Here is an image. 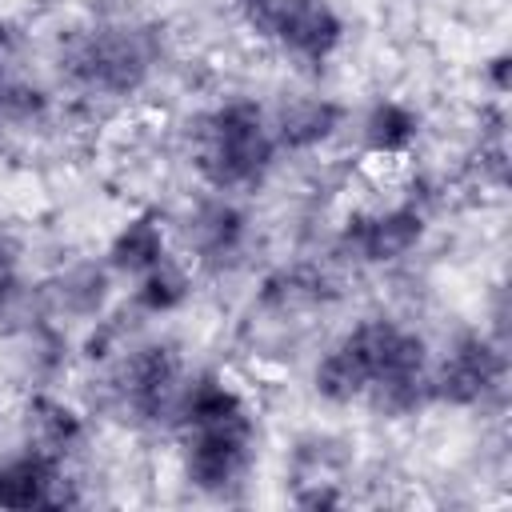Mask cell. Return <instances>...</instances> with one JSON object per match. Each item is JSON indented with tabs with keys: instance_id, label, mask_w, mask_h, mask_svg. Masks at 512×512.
I'll return each mask as SVG.
<instances>
[{
	"instance_id": "18",
	"label": "cell",
	"mask_w": 512,
	"mask_h": 512,
	"mask_svg": "<svg viewBox=\"0 0 512 512\" xmlns=\"http://www.w3.org/2000/svg\"><path fill=\"white\" fill-rule=\"evenodd\" d=\"M16 284H20V256H16V244L0 236V308L16 296Z\"/></svg>"
},
{
	"instance_id": "6",
	"label": "cell",
	"mask_w": 512,
	"mask_h": 512,
	"mask_svg": "<svg viewBox=\"0 0 512 512\" xmlns=\"http://www.w3.org/2000/svg\"><path fill=\"white\" fill-rule=\"evenodd\" d=\"M180 392H184V368L168 344L132 348V356L120 364L116 396L140 420H176Z\"/></svg>"
},
{
	"instance_id": "5",
	"label": "cell",
	"mask_w": 512,
	"mask_h": 512,
	"mask_svg": "<svg viewBox=\"0 0 512 512\" xmlns=\"http://www.w3.org/2000/svg\"><path fill=\"white\" fill-rule=\"evenodd\" d=\"M508 376L504 344L484 332H460L436 364H428V396L452 408L488 404Z\"/></svg>"
},
{
	"instance_id": "16",
	"label": "cell",
	"mask_w": 512,
	"mask_h": 512,
	"mask_svg": "<svg viewBox=\"0 0 512 512\" xmlns=\"http://www.w3.org/2000/svg\"><path fill=\"white\" fill-rule=\"evenodd\" d=\"M108 296V272L100 264H76L56 280V300L72 316H96Z\"/></svg>"
},
{
	"instance_id": "4",
	"label": "cell",
	"mask_w": 512,
	"mask_h": 512,
	"mask_svg": "<svg viewBox=\"0 0 512 512\" xmlns=\"http://www.w3.org/2000/svg\"><path fill=\"white\" fill-rule=\"evenodd\" d=\"M180 432H184V476L192 480V488H200L208 496H224L228 488H236L248 476V468L256 460L252 408H240L220 420L188 424Z\"/></svg>"
},
{
	"instance_id": "11",
	"label": "cell",
	"mask_w": 512,
	"mask_h": 512,
	"mask_svg": "<svg viewBox=\"0 0 512 512\" xmlns=\"http://www.w3.org/2000/svg\"><path fill=\"white\" fill-rule=\"evenodd\" d=\"M416 140H420V112L396 96H380L360 120V144L380 160L408 156Z\"/></svg>"
},
{
	"instance_id": "19",
	"label": "cell",
	"mask_w": 512,
	"mask_h": 512,
	"mask_svg": "<svg viewBox=\"0 0 512 512\" xmlns=\"http://www.w3.org/2000/svg\"><path fill=\"white\" fill-rule=\"evenodd\" d=\"M484 80H488V88L496 96H504L512 88V56L508 52H492L488 64H484Z\"/></svg>"
},
{
	"instance_id": "3",
	"label": "cell",
	"mask_w": 512,
	"mask_h": 512,
	"mask_svg": "<svg viewBox=\"0 0 512 512\" xmlns=\"http://www.w3.org/2000/svg\"><path fill=\"white\" fill-rule=\"evenodd\" d=\"M156 48L144 28L132 24H100L72 40L68 48V76L96 96H132L144 88L152 72Z\"/></svg>"
},
{
	"instance_id": "13",
	"label": "cell",
	"mask_w": 512,
	"mask_h": 512,
	"mask_svg": "<svg viewBox=\"0 0 512 512\" xmlns=\"http://www.w3.org/2000/svg\"><path fill=\"white\" fill-rule=\"evenodd\" d=\"M164 256H168V236H164V224L156 212L128 216L108 240V268L120 276H132V280L152 272Z\"/></svg>"
},
{
	"instance_id": "17",
	"label": "cell",
	"mask_w": 512,
	"mask_h": 512,
	"mask_svg": "<svg viewBox=\"0 0 512 512\" xmlns=\"http://www.w3.org/2000/svg\"><path fill=\"white\" fill-rule=\"evenodd\" d=\"M232 8H236V16H240L256 36H264V40H268L280 0H232Z\"/></svg>"
},
{
	"instance_id": "9",
	"label": "cell",
	"mask_w": 512,
	"mask_h": 512,
	"mask_svg": "<svg viewBox=\"0 0 512 512\" xmlns=\"http://www.w3.org/2000/svg\"><path fill=\"white\" fill-rule=\"evenodd\" d=\"M76 504L68 492L64 460L48 452H20L0 464V508H64Z\"/></svg>"
},
{
	"instance_id": "14",
	"label": "cell",
	"mask_w": 512,
	"mask_h": 512,
	"mask_svg": "<svg viewBox=\"0 0 512 512\" xmlns=\"http://www.w3.org/2000/svg\"><path fill=\"white\" fill-rule=\"evenodd\" d=\"M24 424H28V448L48 452L56 460H64L80 444V436H84L80 412L72 404L56 400V396H32Z\"/></svg>"
},
{
	"instance_id": "21",
	"label": "cell",
	"mask_w": 512,
	"mask_h": 512,
	"mask_svg": "<svg viewBox=\"0 0 512 512\" xmlns=\"http://www.w3.org/2000/svg\"><path fill=\"white\" fill-rule=\"evenodd\" d=\"M0 108H4V76H0Z\"/></svg>"
},
{
	"instance_id": "1",
	"label": "cell",
	"mask_w": 512,
	"mask_h": 512,
	"mask_svg": "<svg viewBox=\"0 0 512 512\" xmlns=\"http://www.w3.org/2000/svg\"><path fill=\"white\" fill-rule=\"evenodd\" d=\"M428 344L400 320L368 316L348 328L312 368V388L328 404L368 400L384 416H408L428 396Z\"/></svg>"
},
{
	"instance_id": "12",
	"label": "cell",
	"mask_w": 512,
	"mask_h": 512,
	"mask_svg": "<svg viewBox=\"0 0 512 512\" xmlns=\"http://www.w3.org/2000/svg\"><path fill=\"white\" fill-rule=\"evenodd\" d=\"M244 228H248L244 212L224 192L200 200L192 208V216H188V240L200 252V260H228V256H236L240 244H244Z\"/></svg>"
},
{
	"instance_id": "7",
	"label": "cell",
	"mask_w": 512,
	"mask_h": 512,
	"mask_svg": "<svg viewBox=\"0 0 512 512\" xmlns=\"http://www.w3.org/2000/svg\"><path fill=\"white\" fill-rule=\"evenodd\" d=\"M424 232H428L424 208L392 204V208L348 216V224L340 232V248L356 264H396L424 240Z\"/></svg>"
},
{
	"instance_id": "10",
	"label": "cell",
	"mask_w": 512,
	"mask_h": 512,
	"mask_svg": "<svg viewBox=\"0 0 512 512\" xmlns=\"http://www.w3.org/2000/svg\"><path fill=\"white\" fill-rule=\"evenodd\" d=\"M272 120V136H276V148L284 152H316L324 148L328 140L340 136L344 128V104L328 100V96H300V100H288L276 108Z\"/></svg>"
},
{
	"instance_id": "8",
	"label": "cell",
	"mask_w": 512,
	"mask_h": 512,
	"mask_svg": "<svg viewBox=\"0 0 512 512\" xmlns=\"http://www.w3.org/2000/svg\"><path fill=\"white\" fill-rule=\"evenodd\" d=\"M268 40L300 64H328L344 44V16L332 0H280Z\"/></svg>"
},
{
	"instance_id": "15",
	"label": "cell",
	"mask_w": 512,
	"mask_h": 512,
	"mask_svg": "<svg viewBox=\"0 0 512 512\" xmlns=\"http://www.w3.org/2000/svg\"><path fill=\"white\" fill-rule=\"evenodd\" d=\"M188 292H192V280H188V272H184L172 256H164L152 272L136 276V308L148 312V316H168V312H176V308L188 300Z\"/></svg>"
},
{
	"instance_id": "20",
	"label": "cell",
	"mask_w": 512,
	"mask_h": 512,
	"mask_svg": "<svg viewBox=\"0 0 512 512\" xmlns=\"http://www.w3.org/2000/svg\"><path fill=\"white\" fill-rule=\"evenodd\" d=\"M8 48H12V28H8V20L0 16V56H4Z\"/></svg>"
},
{
	"instance_id": "2",
	"label": "cell",
	"mask_w": 512,
	"mask_h": 512,
	"mask_svg": "<svg viewBox=\"0 0 512 512\" xmlns=\"http://www.w3.org/2000/svg\"><path fill=\"white\" fill-rule=\"evenodd\" d=\"M276 152L280 148L272 136V120L256 100L236 96L196 120L192 164L212 192L228 196L256 188L268 176Z\"/></svg>"
}]
</instances>
